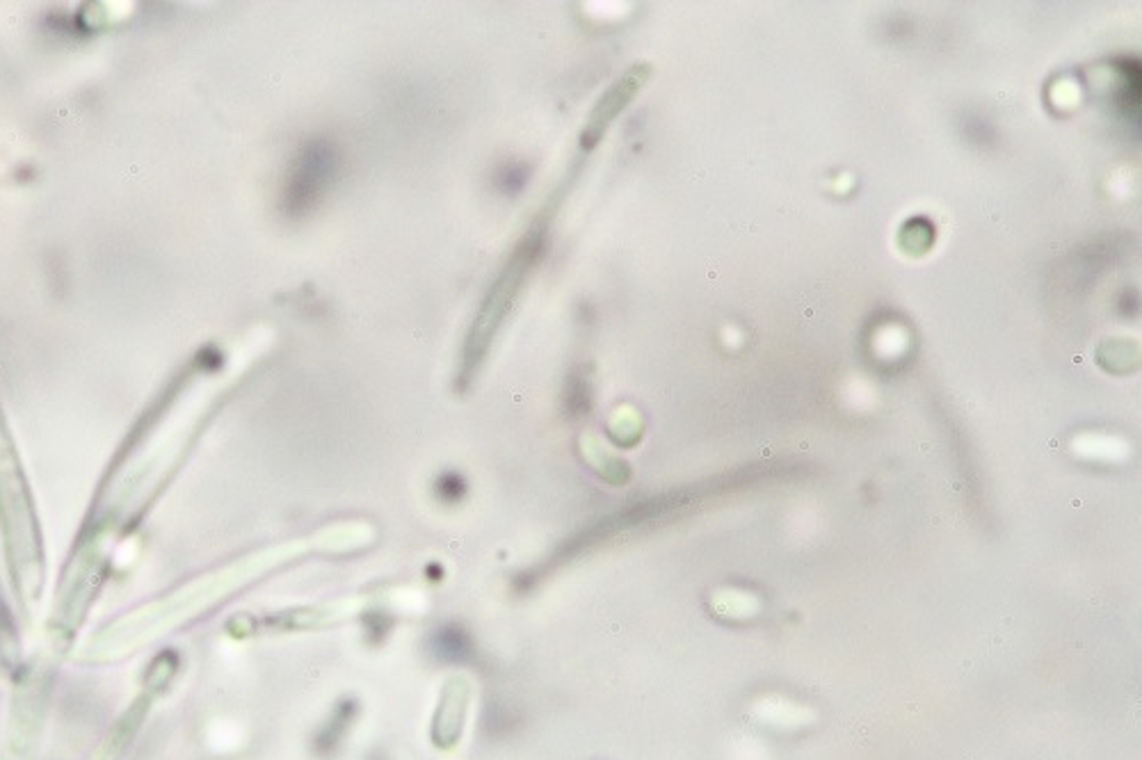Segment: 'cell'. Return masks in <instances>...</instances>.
Returning <instances> with one entry per match:
<instances>
[{
    "label": "cell",
    "instance_id": "cell-1",
    "mask_svg": "<svg viewBox=\"0 0 1142 760\" xmlns=\"http://www.w3.org/2000/svg\"><path fill=\"white\" fill-rule=\"evenodd\" d=\"M339 151L332 142L313 140L295 153L286 176L284 208L288 215H307L316 208L339 174Z\"/></svg>",
    "mask_w": 1142,
    "mask_h": 760
},
{
    "label": "cell",
    "instance_id": "cell-2",
    "mask_svg": "<svg viewBox=\"0 0 1142 760\" xmlns=\"http://www.w3.org/2000/svg\"><path fill=\"white\" fill-rule=\"evenodd\" d=\"M540 252H542L540 236H528L524 240V245H519L517 252H514L508 268H505L501 274V279L496 281L492 293H489L485 304H482L476 325H473V334L469 336V354H466V366L469 368L476 366L480 361L489 338H492L496 327L503 322L505 313H508L510 304L514 302V295L519 293L521 284L526 281L528 272L535 265Z\"/></svg>",
    "mask_w": 1142,
    "mask_h": 760
},
{
    "label": "cell",
    "instance_id": "cell-3",
    "mask_svg": "<svg viewBox=\"0 0 1142 760\" xmlns=\"http://www.w3.org/2000/svg\"><path fill=\"white\" fill-rule=\"evenodd\" d=\"M526 179H528L526 169L519 167V165H505L503 172L498 174V181H501L505 192H517V190H521V188H524Z\"/></svg>",
    "mask_w": 1142,
    "mask_h": 760
}]
</instances>
